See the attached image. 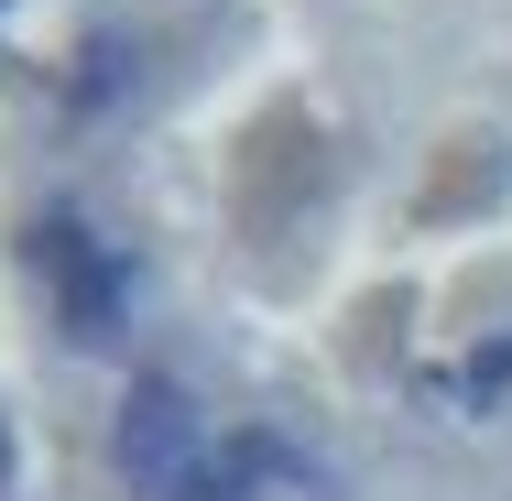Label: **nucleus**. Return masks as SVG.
Segmentation results:
<instances>
[{
	"instance_id": "1",
	"label": "nucleus",
	"mask_w": 512,
	"mask_h": 501,
	"mask_svg": "<svg viewBox=\"0 0 512 501\" xmlns=\"http://www.w3.org/2000/svg\"><path fill=\"white\" fill-rule=\"evenodd\" d=\"M207 458H218V447H207L197 393H186V382H131V403H120V469H131L153 501H175Z\"/></svg>"
},
{
	"instance_id": "2",
	"label": "nucleus",
	"mask_w": 512,
	"mask_h": 501,
	"mask_svg": "<svg viewBox=\"0 0 512 501\" xmlns=\"http://www.w3.org/2000/svg\"><path fill=\"white\" fill-rule=\"evenodd\" d=\"M33 262L55 273V316H66V338L99 349L109 327H120V305H131V262H120L109 240H88L77 218H44V229H33Z\"/></svg>"
}]
</instances>
